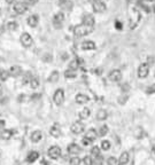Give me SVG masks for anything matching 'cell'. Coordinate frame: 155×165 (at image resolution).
Instances as JSON below:
<instances>
[{"mask_svg": "<svg viewBox=\"0 0 155 165\" xmlns=\"http://www.w3.org/2000/svg\"><path fill=\"white\" fill-rule=\"evenodd\" d=\"M92 30H93V28H90V26H86L85 24H78V25H76L74 28V34H75L76 37H84V36H86V34L91 33Z\"/></svg>", "mask_w": 155, "mask_h": 165, "instance_id": "cell-1", "label": "cell"}, {"mask_svg": "<svg viewBox=\"0 0 155 165\" xmlns=\"http://www.w3.org/2000/svg\"><path fill=\"white\" fill-rule=\"evenodd\" d=\"M20 40H21V44H22L24 47H31L32 44H34V39L32 37L30 36V33H28V32H23L21 34V38H20Z\"/></svg>", "mask_w": 155, "mask_h": 165, "instance_id": "cell-2", "label": "cell"}, {"mask_svg": "<svg viewBox=\"0 0 155 165\" xmlns=\"http://www.w3.org/2000/svg\"><path fill=\"white\" fill-rule=\"evenodd\" d=\"M61 148L57 146H52L51 148L48 149V151H47V155H48V157L51 158V159H59L61 156Z\"/></svg>", "mask_w": 155, "mask_h": 165, "instance_id": "cell-3", "label": "cell"}, {"mask_svg": "<svg viewBox=\"0 0 155 165\" xmlns=\"http://www.w3.org/2000/svg\"><path fill=\"white\" fill-rule=\"evenodd\" d=\"M53 101L57 105H61L64 101V91L62 88L55 91V93L53 95Z\"/></svg>", "mask_w": 155, "mask_h": 165, "instance_id": "cell-4", "label": "cell"}, {"mask_svg": "<svg viewBox=\"0 0 155 165\" xmlns=\"http://www.w3.org/2000/svg\"><path fill=\"white\" fill-rule=\"evenodd\" d=\"M27 9H28V5L25 4V1H17L14 5V11H15L16 14H19V15L24 14L27 11Z\"/></svg>", "mask_w": 155, "mask_h": 165, "instance_id": "cell-5", "label": "cell"}, {"mask_svg": "<svg viewBox=\"0 0 155 165\" xmlns=\"http://www.w3.org/2000/svg\"><path fill=\"white\" fill-rule=\"evenodd\" d=\"M149 74V65L148 63H141L138 68V77L139 78H146Z\"/></svg>", "mask_w": 155, "mask_h": 165, "instance_id": "cell-6", "label": "cell"}, {"mask_svg": "<svg viewBox=\"0 0 155 165\" xmlns=\"http://www.w3.org/2000/svg\"><path fill=\"white\" fill-rule=\"evenodd\" d=\"M84 130H85V125L80 120H77L71 125V132L74 134H80L84 132Z\"/></svg>", "mask_w": 155, "mask_h": 165, "instance_id": "cell-7", "label": "cell"}, {"mask_svg": "<svg viewBox=\"0 0 155 165\" xmlns=\"http://www.w3.org/2000/svg\"><path fill=\"white\" fill-rule=\"evenodd\" d=\"M64 22V15L63 13H57V14H55L53 17V25L57 28V29H61L62 28V24H63Z\"/></svg>", "mask_w": 155, "mask_h": 165, "instance_id": "cell-8", "label": "cell"}, {"mask_svg": "<svg viewBox=\"0 0 155 165\" xmlns=\"http://www.w3.org/2000/svg\"><path fill=\"white\" fill-rule=\"evenodd\" d=\"M92 7L95 13H103L107 9V6L103 1H92Z\"/></svg>", "mask_w": 155, "mask_h": 165, "instance_id": "cell-9", "label": "cell"}, {"mask_svg": "<svg viewBox=\"0 0 155 165\" xmlns=\"http://www.w3.org/2000/svg\"><path fill=\"white\" fill-rule=\"evenodd\" d=\"M108 78H109V80H112V82H120V80L122 79L121 70H118V69H114V70H112V71L109 72V75H108Z\"/></svg>", "mask_w": 155, "mask_h": 165, "instance_id": "cell-10", "label": "cell"}, {"mask_svg": "<svg viewBox=\"0 0 155 165\" xmlns=\"http://www.w3.org/2000/svg\"><path fill=\"white\" fill-rule=\"evenodd\" d=\"M83 24H85L86 26H90V28H93L94 26V17L91 15V14H86V15L83 16Z\"/></svg>", "mask_w": 155, "mask_h": 165, "instance_id": "cell-11", "label": "cell"}, {"mask_svg": "<svg viewBox=\"0 0 155 165\" xmlns=\"http://www.w3.org/2000/svg\"><path fill=\"white\" fill-rule=\"evenodd\" d=\"M80 147L77 143H70L68 146V153L70 155H78L80 153Z\"/></svg>", "mask_w": 155, "mask_h": 165, "instance_id": "cell-12", "label": "cell"}, {"mask_svg": "<svg viewBox=\"0 0 155 165\" xmlns=\"http://www.w3.org/2000/svg\"><path fill=\"white\" fill-rule=\"evenodd\" d=\"M22 68L20 67V65H13V67L9 69V74H11V76H13V77H19V76L22 75Z\"/></svg>", "mask_w": 155, "mask_h": 165, "instance_id": "cell-13", "label": "cell"}, {"mask_svg": "<svg viewBox=\"0 0 155 165\" xmlns=\"http://www.w3.org/2000/svg\"><path fill=\"white\" fill-rule=\"evenodd\" d=\"M75 100L78 105H85V103H87V102L90 101V98L87 95H85V94H77Z\"/></svg>", "mask_w": 155, "mask_h": 165, "instance_id": "cell-14", "label": "cell"}, {"mask_svg": "<svg viewBox=\"0 0 155 165\" xmlns=\"http://www.w3.org/2000/svg\"><path fill=\"white\" fill-rule=\"evenodd\" d=\"M28 25H30L31 28H36V26L38 25V23H39V17H38L37 15H30L29 17H28Z\"/></svg>", "mask_w": 155, "mask_h": 165, "instance_id": "cell-15", "label": "cell"}, {"mask_svg": "<svg viewBox=\"0 0 155 165\" xmlns=\"http://www.w3.org/2000/svg\"><path fill=\"white\" fill-rule=\"evenodd\" d=\"M59 5L62 9H66V11H70L72 7L71 0H59Z\"/></svg>", "mask_w": 155, "mask_h": 165, "instance_id": "cell-16", "label": "cell"}, {"mask_svg": "<svg viewBox=\"0 0 155 165\" xmlns=\"http://www.w3.org/2000/svg\"><path fill=\"white\" fill-rule=\"evenodd\" d=\"M49 134L52 135L53 138H60L61 135V128L59 127V125H53L51 130H49Z\"/></svg>", "mask_w": 155, "mask_h": 165, "instance_id": "cell-17", "label": "cell"}, {"mask_svg": "<svg viewBox=\"0 0 155 165\" xmlns=\"http://www.w3.org/2000/svg\"><path fill=\"white\" fill-rule=\"evenodd\" d=\"M129 159H130L129 153L128 151H123V153L121 154V156H120V159H118L120 165H126L129 163Z\"/></svg>", "mask_w": 155, "mask_h": 165, "instance_id": "cell-18", "label": "cell"}, {"mask_svg": "<svg viewBox=\"0 0 155 165\" xmlns=\"http://www.w3.org/2000/svg\"><path fill=\"white\" fill-rule=\"evenodd\" d=\"M94 48H95V44L91 40H86L82 44V49H84V51H92V49Z\"/></svg>", "mask_w": 155, "mask_h": 165, "instance_id": "cell-19", "label": "cell"}, {"mask_svg": "<svg viewBox=\"0 0 155 165\" xmlns=\"http://www.w3.org/2000/svg\"><path fill=\"white\" fill-rule=\"evenodd\" d=\"M85 138H87V139L91 140L92 142H93V141H94V140L98 138V132L95 131V130H93V128H91V130H89V131L86 132Z\"/></svg>", "mask_w": 155, "mask_h": 165, "instance_id": "cell-20", "label": "cell"}, {"mask_svg": "<svg viewBox=\"0 0 155 165\" xmlns=\"http://www.w3.org/2000/svg\"><path fill=\"white\" fill-rule=\"evenodd\" d=\"M43 139V133L40 131H34L32 132V134H31V141L34 143L39 142L40 140Z\"/></svg>", "mask_w": 155, "mask_h": 165, "instance_id": "cell-21", "label": "cell"}, {"mask_svg": "<svg viewBox=\"0 0 155 165\" xmlns=\"http://www.w3.org/2000/svg\"><path fill=\"white\" fill-rule=\"evenodd\" d=\"M39 158V153L38 151H30L29 154H28V157H27V161L29 163H34L36 162Z\"/></svg>", "mask_w": 155, "mask_h": 165, "instance_id": "cell-22", "label": "cell"}, {"mask_svg": "<svg viewBox=\"0 0 155 165\" xmlns=\"http://www.w3.org/2000/svg\"><path fill=\"white\" fill-rule=\"evenodd\" d=\"M11 136H13V131L11 130H2V131L0 132V138L4 140H8L11 139Z\"/></svg>", "mask_w": 155, "mask_h": 165, "instance_id": "cell-23", "label": "cell"}, {"mask_svg": "<svg viewBox=\"0 0 155 165\" xmlns=\"http://www.w3.org/2000/svg\"><path fill=\"white\" fill-rule=\"evenodd\" d=\"M108 117V113H107L105 109H100L98 113H97V119L98 120H106Z\"/></svg>", "mask_w": 155, "mask_h": 165, "instance_id": "cell-24", "label": "cell"}, {"mask_svg": "<svg viewBox=\"0 0 155 165\" xmlns=\"http://www.w3.org/2000/svg\"><path fill=\"white\" fill-rule=\"evenodd\" d=\"M91 115V110L89 108H84L83 110H80V119H87Z\"/></svg>", "mask_w": 155, "mask_h": 165, "instance_id": "cell-25", "label": "cell"}, {"mask_svg": "<svg viewBox=\"0 0 155 165\" xmlns=\"http://www.w3.org/2000/svg\"><path fill=\"white\" fill-rule=\"evenodd\" d=\"M59 78H60V75H59V71H53L51 75H49L48 77V82H57V80H59Z\"/></svg>", "mask_w": 155, "mask_h": 165, "instance_id": "cell-26", "label": "cell"}, {"mask_svg": "<svg viewBox=\"0 0 155 165\" xmlns=\"http://www.w3.org/2000/svg\"><path fill=\"white\" fill-rule=\"evenodd\" d=\"M11 77L9 70H0V82H6L8 78Z\"/></svg>", "mask_w": 155, "mask_h": 165, "instance_id": "cell-27", "label": "cell"}, {"mask_svg": "<svg viewBox=\"0 0 155 165\" xmlns=\"http://www.w3.org/2000/svg\"><path fill=\"white\" fill-rule=\"evenodd\" d=\"M34 78L32 75H31V72H25L24 75H23V78H22V82L23 84H30L31 79Z\"/></svg>", "mask_w": 155, "mask_h": 165, "instance_id": "cell-28", "label": "cell"}, {"mask_svg": "<svg viewBox=\"0 0 155 165\" xmlns=\"http://www.w3.org/2000/svg\"><path fill=\"white\" fill-rule=\"evenodd\" d=\"M77 74H76V70H71V69H68L64 71V77L66 78H75Z\"/></svg>", "mask_w": 155, "mask_h": 165, "instance_id": "cell-29", "label": "cell"}, {"mask_svg": "<svg viewBox=\"0 0 155 165\" xmlns=\"http://www.w3.org/2000/svg\"><path fill=\"white\" fill-rule=\"evenodd\" d=\"M107 133H108V126H107V125H102L101 127L99 128L98 135L99 136H105Z\"/></svg>", "mask_w": 155, "mask_h": 165, "instance_id": "cell-30", "label": "cell"}, {"mask_svg": "<svg viewBox=\"0 0 155 165\" xmlns=\"http://www.w3.org/2000/svg\"><path fill=\"white\" fill-rule=\"evenodd\" d=\"M80 67V61L78 60H72L69 64V69H71V70H77Z\"/></svg>", "mask_w": 155, "mask_h": 165, "instance_id": "cell-31", "label": "cell"}, {"mask_svg": "<svg viewBox=\"0 0 155 165\" xmlns=\"http://www.w3.org/2000/svg\"><path fill=\"white\" fill-rule=\"evenodd\" d=\"M30 86H31V88H34V90L38 88V87H39V79L36 78V77H34L30 82Z\"/></svg>", "mask_w": 155, "mask_h": 165, "instance_id": "cell-32", "label": "cell"}, {"mask_svg": "<svg viewBox=\"0 0 155 165\" xmlns=\"http://www.w3.org/2000/svg\"><path fill=\"white\" fill-rule=\"evenodd\" d=\"M69 164L70 165H80V158L77 157V156H74V157L70 158Z\"/></svg>", "mask_w": 155, "mask_h": 165, "instance_id": "cell-33", "label": "cell"}, {"mask_svg": "<svg viewBox=\"0 0 155 165\" xmlns=\"http://www.w3.org/2000/svg\"><path fill=\"white\" fill-rule=\"evenodd\" d=\"M101 149L105 150V151L110 149V142L108 141V140H103V141L101 142Z\"/></svg>", "mask_w": 155, "mask_h": 165, "instance_id": "cell-34", "label": "cell"}, {"mask_svg": "<svg viewBox=\"0 0 155 165\" xmlns=\"http://www.w3.org/2000/svg\"><path fill=\"white\" fill-rule=\"evenodd\" d=\"M91 155H92V156H93V157H97V156H99V155H100V148H99L98 146L92 147V149H91Z\"/></svg>", "mask_w": 155, "mask_h": 165, "instance_id": "cell-35", "label": "cell"}, {"mask_svg": "<svg viewBox=\"0 0 155 165\" xmlns=\"http://www.w3.org/2000/svg\"><path fill=\"white\" fill-rule=\"evenodd\" d=\"M84 164L85 165H93L94 164V161H93V158L91 157V156H85L83 159Z\"/></svg>", "mask_w": 155, "mask_h": 165, "instance_id": "cell-36", "label": "cell"}, {"mask_svg": "<svg viewBox=\"0 0 155 165\" xmlns=\"http://www.w3.org/2000/svg\"><path fill=\"white\" fill-rule=\"evenodd\" d=\"M7 28H8V30H9V31L16 30V28H17V23L14 22V21H11V22H9L7 24Z\"/></svg>", "mask_w": 155, "mask_h": 165, "instance_id": "cell-37", "label": "cell"}, {"mask_svg": "<svg viewBox=\"0 0 155 165\" xmlns=\"http://www.w3.org/2000/svg\"><path fill=\"white\" fill-rule=\"evenodd\" d=\"M107 164L108 165H120V162H117V159L115 157H109L108 161H107Z\"/></svg>", "mask_w": 155, "mask_h": 165, "instance_id": "cell-38", "label": "cell"}, {"mask_svg": "<svg viewBox=\"0 0 155 165\" xmlns=\"http://www.w3.org/2000/svg\"><path fill=\"white\" fill-rule=\"evenodd\" d=\"M94 164L95 165H102L103 164V157L101 155H99L97 157H94Z\"/></svg>", "mask_w": 155, "mask_h": 165, "instance_id": "cell-39", "label": "cell"}, {"mask_svg": "<svg viewBox=\"0 0 155 165\" xmlns=\"http://www.w3.org/2000/svg\"><path fill=\"white\" fill-rule=\"evenodd\" d=\"M147 94H154L155 93V84H152L149 86L147 87V90H146Z\"/></svg>", "mask_w": 155, "mask_h": 165, "instance_id": "cell-40", "label": "cell"}, {"mask_svg": "<svg viewBox=\"0 0 155 165\" xmlns=\"http://www.w3.org/2000/svg\"><path fill=\"white\" fill-rule=\"evenodd\" d=\"M19 102H25V101H29V98H28L27 95H20L19 98H17Z\"/></svg>", "mask_w": 155, "mask_h": 165, "instance_id": "cell-41", "label": "cell"}, {"mask_svg": "<svg viewBox=\"0 0 155 165\" xmlns=\"http://www.w3.org/2000/svg\"><path fill=\"white\" fill-rule=\"evenodd\" d=\"M122 92H128L129 90H130V85L129 84H126V82H124V84H122Z\"/></svg>", "mask_w": 155, "mask_h": 165, "instance_id": "cell-42", "label": "cell"}, {"mask_svg": "<svg viewBox=\"0 0 155 165\" xmlns=\"http://www.w3.org/2000/svg\"><path fill=\"white\" fill-rule=\"evenodd\" d=\"M82 143H83L84 146H90V145H91V143H92V141H91V140H89V139H87V138H85V136H84L83 140H82Z\"/></svg>", "mask_w": 155, "mask_h": 165, "instance_id": "cell-43", "label": "cell"}, {"mask_svg": "<svg viewBox=\"0 0 155 165\" xmlns=\"http://www.w3.org/2000/svg\"><path fill=\"white\" fill-rule=\"evenodd\" d=\"M24 1H25V4L28 6H34V5H36L38 2V0H24Z\"/></svg>", "mask_w": 155, "mask_h": 165, "instance_id": "cell-44", "label": "cell"}, {"mask_svg": "<svg viewBox=\"0 0 155 165\" xmlns=\"http://www.w3.org/2000/svg\"><path fill=\"white\" fill-rule=\"evenodd\" d=\"M43 60L45 61V62H51L52 61V55L51 54H45V56L43 57Z\"/></svg>", "mask_w": 155, "mask_h": 165, "instance_id": "cell-45", "label": "cell"}, {"mask_svg": "<svg viewBox=\"0 0 155 165\" xmlns=\"http://www.w3.org/2000/svg\"><path fill=\"white\" fill-rule=\"evenodd\" d=\"M118 100H120V103H121V105H123V103H125V101L128 100V96H126V95H124V96H122V98H120V99H118Z\"/></svg>", "mask_w": 155, "mask_h": 165, "instance_id": "cell-46", "label": "cell"}, {"mask_svg": "<svg viewBox=\"0 0 155 165\" xmlns=\"http://www.w3.org/2000/svg\"><path fill=\"white\" fill-rule=\"evenodd\" d=\"M5 120H2V119H0V128H2L5 126Z\"/></svg>", "mask_w": 155, "mask_h": 165, "instance_id": "cell-47", "label": "cell"}, {"mask_svg": "<svg viewBox=\"0 0 155 165\" xmlns=\"http://www.w3.org/2000/svg\"><path fill=\"white\" fill-rule=\"evenodd\" d=\"M15 1H16V0H6V2H7V4H9V5H11V4H14Z\"/></svg>", "mask_w": 155, "mask_h": 165, "instance_id": "cell-48", "label": "cell"}, {"mask_svg": "<svg viewBox=\"0 0 155 165\" xmlns=\"http://www.w3.org/2000/svg\"><path fill=\"white\" fill-rule=\"evenodd\" d=\"M153 153H154V154H155V145H154V146H153Z\"/></svg>", "mask_w": 155, "mask_h": 165, "instance_id": "cell-49", "label": "cell"}, {"mask_svg": "<svg viewBox=\"0 0 155 165\" xmlns=\"http://www.w3.org/2000/svg\"><path fill=\"white\" fill-rule=\"evenodd\" d=\"M92 1H103V0H91V2Z\"/></svg>", "mask_w": 155, "mask_h": 165, "instance_id": "cell-50", "label": "cell"}, {"mask_svg": "<svg viewBox=\"0 0 155 165\" xmlns=\"http://www.w3.org/2000/svg\"><path fill=\"white\" fill-rule=\"evenodd\" d=\"M1 91H2V87H1V84H0V93H1Z\"/></svg>", "mask_w": 155, "mask_h": 165, "instance_id": "cell-51", "label": "cell"}]
</instances>
